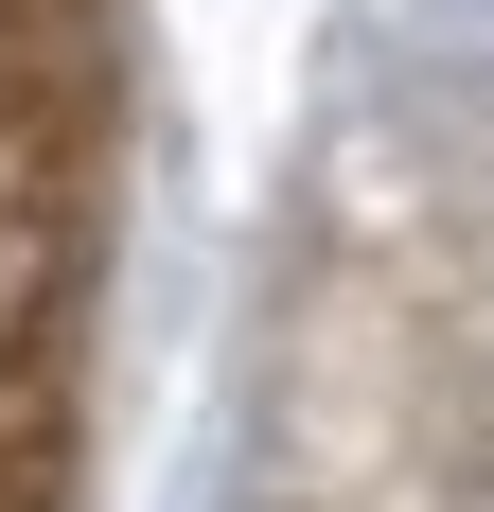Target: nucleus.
Masks as SVG:
<instances>
[{"mask_svg":"<svg viewBox=\"0 0 494 512\" xmlns=\"http://www.w3.org/2000/svg\"><path fill=\"white\" fill-rule=\"evenodd\" d=\"M71 248H89V159H71V106L18 71V89H0V371L53 354Z\"/></svg>","mask_w":494,"mask_h":512,"instance_id":"f257e3e1","label":"nucleus"}]
</instances>
